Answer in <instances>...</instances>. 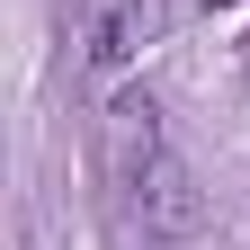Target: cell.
<instances>
[{"label":"cell","instance_id":"2","mask_svg":"<svg viewBox=\"0 0 250 250\" xmlns=\"http://www.w3.org/2000/svg\"><path fill=\"white\" fill-rule=\"evenodd\" d=\"M206 9H232V0H206Z\"/></svg>","mask_w":250,"mask_h":250},{"label":"cell","instance_id":"1","mask_svg":"<svg viewBox=\"0 0 250 250\" xmlns=\"http://www.w3.org/2000/svg\"><path fill=\"white\" fill-rule=\"evenodd\" d=\"M161 27H170V0H116V9L89 27V62H99V72H116V62H134Z\"/></svg>","mask_w":250,"mask_h":250}]
</instances>
